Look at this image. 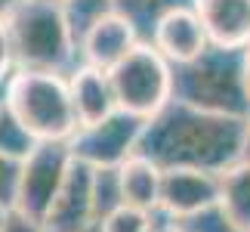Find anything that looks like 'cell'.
Returning <instances> with one entry per match:
<instances>
[{"instance_id":"18","label":"cell","mask_w":250,"mask_h":232,"mask_svg":"<svg viewBox=\"0 0 250 232\" xmlns=\"http://www.w3.org/2000/svg\"><path fill=\"white\" fill-rule=\"evenodd\" d=\"M93 205L99 223L111 210H118L124 205V192H121V170L118 167H93Z\"/></svg>"},{"instance_id":"22","label":"cell","mask_w":250,"mask_h":232,"mask_svg":"<svg viewBox=\"0 0 250 232\" xmlns=\"http://www.w3.org/2000/svg\"><path fill=\"white\" fill-rule=\"evenodd\" d=\"M19 164L16 158L0 152V205L13 208V198H16V183H19Z\"/></svg>"},{"instance_id":"4","label":"cell","mask_w":250,"mask_h":232,"mask_svg":"<svg viewBox=\"0 0 250 232\" xmlns=\"http://www.w3.org/2000/svg\"><path fill=\"white\" fill-rule=\"evenodd\" d=\"M6 105L37 142L71 139L81 130L78 112H74V102H71L68 77L62 74L16 69L6 87Z\"/></svg>"},{"instance_id":"1","label":"cell","mask_w":250,"mask_h":232,"mask_svg":"<svg viewBox=\"0 0 250 232\" xmlns=\"http://www.w3.org/2000/svg\"><path fill=\"white\" fill-rule=\"evenodd\" d=\"M244 121L170 99L146 121L136 152L158 170H207L226 173L241 161Z\"/></svg>"},{"instance_id":"11","label":"cell","mask_w":250,"mask_h":232,"mask_svg":"<svg viewBox=\"0 0 250 232\" xmlns=\"http://www.w3.org/2000/svg\"><path fill=\"white\" fill-rule=\"evenodd\" d=\"M207 44H210L207 41V31H204V25H201L195 6H179V9L167 13L158 22L148 46H155V50L164 56L170 65H176V62L195 59Z\"/></svg>"},{"instance_id":"31","label":"cell","mask_w":250,"mask_h":232,"mask_svg":"<svg viewBox=\"0 0 250 232\" xmlns=\"http://www.w3.org/2000/svg\"><path fill=\"white\" fill-rule=\"evenodd\" d=\"M173 232H176V229H173Z\"/></svg>"},{"instance_id":"21","label":"cell","mask_w":250,"mask_h":232,"mask_svg":"<svg viewBox=\"0 0 250 232\" xmlns=\"http://www.w3.org/2000/svg\"><path fill=\"white\" fill-rule=\"evenodd\" d=\"M65 13L74 28V37L81 44V34L90 28L96 19H102L105 13H111V0H65Z\"/></svg>"},{"instance_id":"29","label":"cell","mask_w":250,"mask_h":232,"mask_svg":"<svg viewBox=\"0 0 250 232\" xmlns=\"http://www.w3.org/2000/svg\"><path fill=\"white\" fill-rule=\"evenodd\" d=\"M6 87H9V81H3V84H0V105L6 102Z\"/></svg>"},{"instance_id":"9","label":"cell","mask_w":250,"mask_h":232,"mask_svg":"<svg viewBox=\"0 0 250 232\" xmlns=\"http://www.w3.org/2000/svg\"><path fill=\"white\" fill-rule=\"evenodd\" d=\"M136 46H139V37L130 28L127 19H121L118 13H105L102 19H96L81 34L78 50H81V65H93V69L111 71Z\"/></svg>"},{"instance_id":"25","label":"cell","mask_w":250,"mask_h":232,"mask_svg":"<svg viewBox=\"0 0 250 232\" xmlns=\"http://www.w3.org/2000/svg\"><path fill=\"white\" fill-rule=\"evenodd\" d=\"M146 232H173V217H170V214H164V210H158L155 223H151Z\"/></svg>"},{"instance_id":"3","label":"cell","mask_w":250,"mask_h":232,"mask_svg":"<svg viewBox=\"0 0 250 232\" xmlns=\"http://www.w3.org/2000/svg\"><path fill=\"white\" fill-rule=\"evenodd\" d=\"M170 99L204 112L247 118L250 96L244 87V50L207 44L195 59L170 65Z\"/></svg>"},{"instance_id":"16","label":"cell","mask_w":250,"mask_h":232,"mask_svg":"<svg viewBox=\"0 0 250 232\" xmlns=\"http://www.w3.org/2000/svg\"><path fill=\"white\" fill-rule=\"evenodd\" d=\"M219 205L250 229V161H238L235 167L219 173Z\"/></svg>"},{"instance_id":"27","label":"cell","mask_w":250,"mask_h":232,"mask_svg":"<svg viewBox=\"0 0 250 232\" xmlns=\"http://www.w3.org/2000/svg\"><path fill=\"white\" fill-rule=\"evenodd\" d=\"M241 161H250V112L244 121V146H241Z\"/></svg>"},{"instance_id":"23","label":"cell","mask_w":250,"mask_h":232,"mask_svg":"<svg viewBox=\"0 0 250 232\" xmlns=\"http://www.w3.org/2000/svg\"><path fill=\"white\" fill-rule=\"evenodd\" d=\"M0 232H46V226L41 223V220L22 214V210L9 208L6 210V220H3V229H0Z\"/></svg>"},{"instance_id":"19","label":"cell","mask_w":250,"mask_h":232,"mask_svg":"<svg viewBox=\"0 0 250 232\" xmlns=\"http://www.w3.org/2000/svg\"><path fill=\"white\" fill-rule=\"evenodd\" d=\"M34 146H37V139L22 127V124H19V118L9 112V105L3 102V105H0V152L9 155V158H16V161H22Z\"/></svg>"},{"instance_id":"13","label":"cell","mask_w":250,"mask_h":232,"mask_svg":"<svg viewBox=\"0 0 250 232\" xmlns=\"http://www.w3.org/2000/svg\"><path fill=\"white\" fill-rule=\"evenodd\" d=\"M68 87H71V102L81 127L99 124L111 112H118V99H114L108 71L93 69V65H78V71L68 77Z\"/></svg>"},{"instance_id":"14","label":"cell","mask_w":250,"mask_h":232,"mask_svg":"<svg viewBox=\"0 0 250 232\" xmlns=\"http://www.w3.org/2000/svg\"><path fill=\"white\" fill-rule=\"evenodd\" d=\"M121 192L124 205L139 210H161V170L151 161L130 155L121 164Z\"/></svg>"},{"instance_id":"20","label":"cell","mask_w":250,"mask_h":232,"mask_svg":"<svg viewBox=\"0 0 250 232\" xmlns=\"http://www.w3.org/2000/svg\"><path fill=\"white\" fill-rule=\"evenodd\" d=\"M155 217H158V210H139V208L121 205L99 223V232H146L155 223Z\"/></svg>"},{"instance_id":"12","label":"cell","mask_w":250,"mask_h":232,"mask_svg":"<svg viewBox=\"0 0 250 232\" xmlns=\"http://www.w3.org/2000/svg\"><path fill=\"white\" fill-rule=\"evenodd\" d=\"M195 13L216 46H250V0H195Z\"/></svg>"},{"instance_id":"6","label":"cell","mask_w":250,"mask_h":232,"mask_svg":"<svg viewBox=\"0 0 250 232\" xmlns=\"http://www.w3.org/2000/svg\"><path fill=\"white\" fill-rule=\"evenodd\" d=\"M71 164H74V155H71L68 139L37 142L22 158V164H19V183H16L13 208L43 223V217L50 214L65 177H68Z\"/></svg>"},{"instance_id":"30","label":"cell","mask_w":250,"mask_h":232,"mask_svg":"<svg viewBox=\"0 0 250 232\" xmlns=\"http://www.w3.org/2000/svg\"><path fill=\"white\" fill-rule=\"evenodd\" d=\"M6 210H9L6 205H0V229H3V220H6Z\"/></svg>"},{"instance_id":"5","label":"cell","mask_w":250,"mask_h":232,"mask_svg":"<svg viewBox=\"0 0 250 232\" xmlns=\"http://www.w3.org/2000/svg\"><path fill=\"white\" fill-rule=\"evenodd\" d=\"M108 81L118 109L146 121L170 102V62L148 44H139L127 59L114 65Z\"/></svg>"},{"instance_id":"17","label":"cell","mask_w":250,"mask_h":232,"mask_svg":"<svg viewBox=\"0 0 250 232\" xmlns=\"http://www.w3.org/2000/svg\"><path fill=\"white\" fill-rule=\"evenodd\" d=\"M173 229L176 232H250L247 226L238 223L219 201L204 208V210H195V214H188V217H176L173 220Z\"/></svg>"},{"instance_id":"24","label":"cell","mask_w":250,"mask_h":232,"mask_svg":"<svg viewBox=\"0 0 250 232\" xmlns=\"http://www.w3.org/2000/svg\"><path fill=\"white\" fill-rule=\"evenodd\" d=\"M16 74V53H13V41H9L6 22H0V84L9 81Z\"/></svg>"},{"instance_id":"26","label":"cell","mask_w":250,"mask_h":232,"mask_svg":"<svg viewBox=\"0 0 250 232\" xmlns=\"http://www.w3.org/2000/svg\"><path fill=\"white\" fill-rule=\"evenodd\" d=\"M19 3H22V0H0V22H6V19L16 13Z\"/></svg>"},{"instance_id":"10","label":"cell","mask_w":250,"mask_h":232,"mask_svg":"<svg viewBox=\"0 0 250 232\" xmlns=\"http://www.w3.org/2000/svg\"><path fill=\"white\" fill-rule=\"evenodd\" d=\"M219 201V173L207 170H161V210L188 217Z\"/></svg>"},{"instance_id":"2","label":"cell","mask_w":250,"mask_h":232,"mask_svg":"<svg viewBox=\"0 0 250 232\" xmlns=\"http://www.w3.org/2000/svg\"><path fill=\"white\" fill-rule=\"evenodd\" d=\"M16 69L71 77L81 65L78 37L65 13V0H22L6 19Z\"/></svg>"},{"instance_id":"7","label":"cell","mask_w":250,"mask_h":232,"mask_svg":"<svg viewBox=\"0 0 250 232\" xmlns=\"http://www.w3.org/2000/svg\"><path fill=\"white\" fill-rule=\"evenodd\" d=\"M142 127H146V118L118 109L99 124H86L74 133L68 139L71 155L90 167H121L136 152Z\"/></svg>"},{"instance_id":"28","label":"cell","mask_w":250,"mask_h":232,"mask_svg":"<svg viewBox=\"0 0 250 232\" xmlns=\"http://www.w3.org/2000/svg\"><path fill=\"white\" fill-rule=\"evenodd\" d=\"M244 87H247V96H250V46L244 50Z\"/></svg>"},{"instance_id":"15","label":"cell","mask_w":250,"mask_h":232,"mask_svg":"<svg viewBox=\"0 0 250 232\" xmlns=\"http://www.w3.org/2000/svg\"><path fill=\"white\" fill-rule=\"evenodd\" d=\"M179 6H195V0H111V13L127 19L139 44H151L158 22Z\"/></svg>"},{"instance_id":"8","label":"cell","mask_w":250,"mask_h":232,"mask_svg":"<svg viewBox=\"0 0 250 232\" xmlns=\"http://www.w3.org/2000/svg\"><path fill=\"white\" fill-rule=\"evenodd\" d=\"M46 232H96L99 217L93 205V167L74 158L50 214L43 217Z\"/></svg>"}]
</instances>
